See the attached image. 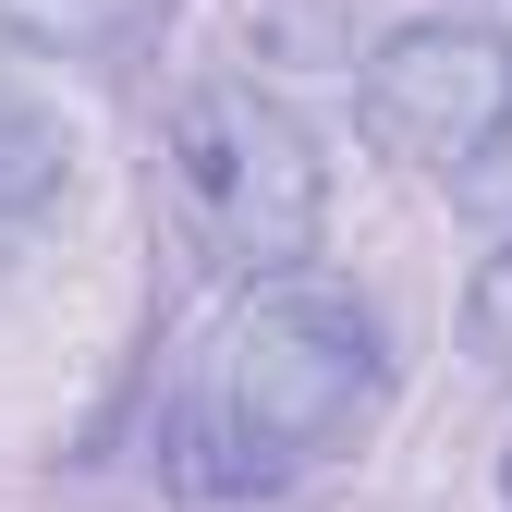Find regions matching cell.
<instances>
[{
	"label": "cell",
	"mask_w": 512,
	"mask_h": 512,
	"mask_svg": "<svg viewBox=\"0 0 512 512\" xmlns=\"http://www.w3.org/2000/svg\"><path fill=\"white\" fill-rule=\"evenodd\" d=\"M391 403V342L342 281H244V305L196 342L171 403V476L208 500H269L293 476H317L330 452L378 427Z\"/></svg>",
	"instance_id": "6da1fadb"
},
{
	"label": "cell",
	"mask_w": 512,
	"mask_h": 512,
	"mask_svg": "<svg viewBox=\"0 0 512 512\" xmlns=\"http://www.w3.org/2000/svg\"><path fill=\"white\" fill-rule=\"evenodd\" d=\"M159 183H171L183 232H196V256L232 269V281H281L330 232V159H317V135L244 74H208V86L171 98Z\"/></svg>",
	"instance_id": "7a4b0ae2"
},
{
	"label": "cell",
	"mask_w": 512,
	"mask_h": 512,
	"mask_svg": "<svg viewBox=\"0 0 512 512\" xmlns=\"http://www.w3.org/2000/svg\"><path fill=\"white\" fill-rule=\"evenodd\" d=\"M354 122H366L378 159H403L427 183H464L512 135V37L476 25V13H427L403 37H378L366 86H354Z\"/></svg>",
	"instance_id": "3957f363"
},
{
	"label": "cell",
	"mask_w": 512,
	"mask_h": 512,
	"mask_svg": "<svg viewBox=\"0 0 512 512\" xmlns=\"http://www.w3.org/2000/svg\"><path fill=\"white\" fill-rule=\"evenodd\" d=\"M171 25V0H0V37L37 61H122Z\"/></svg>",
	"instance_id": "277c9868"
},
{
	"label": "cell",
	"mask_w": 512,
	"mask_h": 512,
	"mask_svg": "<svg viewBox=\"0 0 512 512\" xmlns=\"http://www.w3.org/2000/svg\"><path fill=\"white\" fill-rule=\"evenodd\" d=\"M74 183V135L25 98V86H0V256H13L37 220H49V196Z\"/></svg>",
	"instance_id": "5b68a950"
},
{
	"label": "cell",
	"mask_w": 512,
	"mask_h": 512,
	"mask_svg": "<svg viewBox=\"0 0 512 512\" xmlns=\"http://www.w3.org/2000/svg\"><path fill=\"white\" fill-rule=\"evenodd\" d=\"M476 354H488V366H512V244L488 256V281H476Z\"/></svg>",
	"instance_id": "8992f818"
},
{
	"label": "cell",
	"mask_w": 512,
	"mask_h": 512,
	"mask_svg": "<svg viewBox=\"0 0 512 512\" xmlns=\"http://www.w3.org/2000/svg\"><path fill=\"white\" fill-rule=\"evenodd\" d=\"M464 196H476V208H488V220H512V135H500V147H488V159H476V171H464Z\"/></svg>",
	"instance_id": "52a82bcc"
},
{
	"label": "cell",
	"mask_w": 512,
	"mask_h": 512,
	"mask_svg": "<svg viewBox=\"0 0 512 512\" xmlns=\"http://www.w3.org/2000/svg\"><path fill=\"white\" fill-rule=\"evenodd\" d=\"M500 488H512V452H500Z\"/></svg>",
	"instance_id": "ba28073f"
}]
</instances>
